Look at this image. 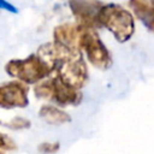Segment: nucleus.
Returning <instances> with one entry per match:
<instances>
[{
	"instance_id": "1",
	"label": "nucleus",
	"mask_w": 154,
	"mask_h": 154,
	"mask_svg": "<svg viewBox=\"0 0 154 154\" xmlns=\"http://www.w3.org/2000/svg\"><path fill=\"white\" fill-rule=\"evenodd\" d=\"M52 72L66 84L81 89L88 81V69L79 49L65 51L52 64Z\"/></svg>"
},
{
	"instance_id": "2",
	"label": "nucleus",
	"mask_w": 154,
	"mask_h": 154,
	"mask_svg": "<svg viewBox=\"0 0 154 154\" xmlns=\"http://www.w3.org/2000/svg\"><path fill=\"white\" fill-rule=\"evenodd\" d=\"M100 26L109 30L118 42H126L135 32V20L130 11L119 4H103L97 13Z\"/></svg>"
},
{
	"instance_id": "3",
	"label": "nucleus",
	"mask_w": 154,
	"mask_h": 154,
	"mask_svg": "<svg viewBox=\"0 0 154 154\" xmlns=\"http://www.w3.org/2000/svg\"><path fill=\"white\" fill-rule=\"evenodd\" d=\"M5 71L17 81L35 85L53 75L51 67L37 54H30L24 59L8 60L5 65Z\"/></svg>"
},
{
	"instance_id": "4",
	"label": "nucleus",
	"mask_w": 154,
	"mask_h": 154,
	"mask_svg": "<svg viewBox=\"0 0 154 154\" xmlns=\"http://www.w3.org/2000/svg\"><path fill=\"white\" fill-rule=\"evenodd\" d=\"M34 94L38 99L54 101L55 103L65 106H77L82 101V93L63 82L58 76H52L34 87Z\"/></svg>"
},
{
	"instance_id": "5",
	"label": "nucleus",
	"mask_w": 154,
	"mask_h": 154,
	"mask_svg": "<svg viewBox=\"0 0 154 154\" xmlns=\"http://www.w3.org/2000/svg\"><path fill=\"white\" fill-rule=\"evenodd\" d=\"M78 48L79 51H83L85 53L89 63L94 67L99 70H107L112 65L111 53L101 41L96 30L82 29L78 41Z\"/></svg>"
},
{
	"instance_id": "6",
	"label": "nucleus",
	"mask_w": 154,
	"mask_h": 154,
	"mask_svg": "<svg viewBox=\"0 0 154 154\" xmlns=\"http://www.w3.org/2000/svg\"><path fill=\"white\" fill-rule=\"evenodd\" d=\"M29 87L20 81H10L0 83V107L11 108H23L29 105Z\"/></svg>"
},
{
	"instance_id": "7",
	"label": "nucleus",
	"mask_w": 154,
	"mask_h": 154,
	"mask_svg": "<svg viewBox=\"0 0 154 154\" xmlns=\"http://www.w3.org/2000/svg\"><path fill=\"white\" fill-rule=\"evenodd\" d=\"M69 6L75 18L77 19V25L82 29L95 30L100 26L97 20V13L103 6L100 1H70Z\"/></svg>"
},
{
	"instance_id": "8",
	"label": "nucleus",
	"mask_w": 154,
	"mask_h": 154,
	"mask_svg": "<svg viewBox=\"0 0 154 154\" xmlns=\"http://www.w3.org/2000/svg\"><path fill=\"white\" fill-rule=\"evenodd\" d=\"M82 28L76 24L71 23H64L58 26H55L53 32V42L64 46L70 49H79L78 48V41L81 36Z\"/></svg>"
},
{
	"instance_id": "9",
	"label": "nucleus",
	"mask_w": 154,
	"mask_h": 154,
	"mask_svg": "<svg viewBox=\"0 0 154 154\" xmlns=\"http://www.w3.org/2000/svg\"><path fill=\"white\" fill-rule=\"evenodd\" d=\"M135 16L144 24V26L154 32V1L134 0L129 2Z\"/></svg>"
},
{
	"instance_id": "10",
	"label": "nucleus",
	"mask_w": 154,
	"mask_h": 154,
	"mask_svg": "<svg viewBox=\"0 0 154 154\" xmlns=\"http://www.w3.org/2000/svg\"><path fill=\"white\" fill-rule=\"evenodd\" d=\"M38 116L48 124H54V125L65 124V123L71 122V117L69 116V113H66L61 108L53 106V105L41 106V108L38 111Z\"/></svg>"
},
{
	"instance_id": "11",
	"label": "nucleus",
	"mask_w": 154,
	"mask_h": 154,
	"mask_svg": "<svg viewBox=\"0 0 154 154\" xmlns=\"http://www.w3.org/2000/svg\"><path fill=\"white\" fill-rule=\"evenodd\" d=\"M5 125L13 130H23V129H29L31 125V122L24 117H14Z\"/></svg>"
},
{
	"instance_id": "12",
	"label": "nucleus",
	"mask_w": 154,
	"mask_h": 154,
	"mask_svg": "<svg viewBox=\"0 0 154 154\" xmlns=\"http://www.w3.org/2000/svg\"><path fill=\"white\" fill-rule=\"evenodd\" d=\"M16 142L7 135L0 132V154H6L7 152L16 150Z\"/></svg>"
},
{
	"instance_id": "13",
	"label": "nucleus",
	"mask_w": 154,
	"mask_h": 154,
	"mask_svg": "<svg viewBox=\"0 0 154 154\" xmlns=\"http://www.w3.org/2000/svg\"><path fill=\"white\" fill-rule=\"evenodd\" d=\"M59 148H60L59 142H43V143L38 144L37 150L41 154H54L59 150Z\"/></svg>"
},
{
	"instance_id": "14",
	"label": "nucleus",
	"mask_w": 154,
	"mask_h": 154,
	"mask_svg": "<svg viewBox=\"0 0 154 154\" xmlns=\"http://www.w3.org/2000/svg\"><path fill=\"white\" fill-rule=\"evenodd\" d=\"M0 124H1V122H0Z\"/></svg>"
}]
</instances>
